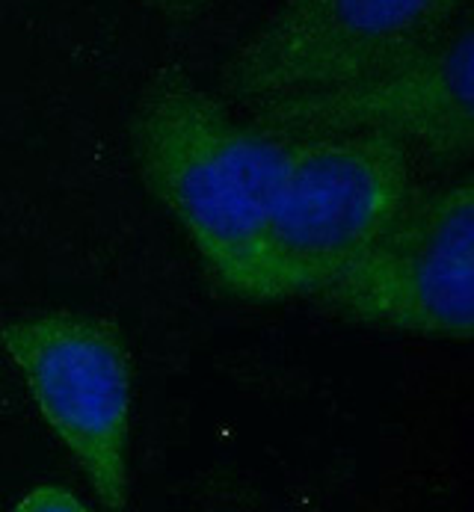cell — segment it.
<instances>
[{"label":"cell","instance_id":"6da1fadb","mask_svg":"<svg viewBox=\"0 0 474 512\" xmlns=\"http://www.w3.org/2000/svg\"><path fill=\"white\" fill-rule=\"evenodd\" d=\"M128 131L149 193L208 276L240 296L285 175L288 140L240 122L223 98L175 69L146 83Z\"/></svg>","mask_w":474,"mask_h":512},{"label":"cell","instance_id":"7a4b0ae2","mask_svg":"<svg viewBox=\"0 0 474 512\" xmlns=\"http://www.w3.org/2000/svg\"><path fill=\"white\" fill-rule=\"evenodd\" d=\"M409 196V151L392 137L288 140L285 175L240 299L279 302L326 291L380 240Z\"/></svg>","mask_w":474,"mask_h":512},{"label":"cell","instance_id":"3957f363","mask_svg":"<svg viewBox=\"0 0 474 512\" xmlns=\"http://www.w3.org/2000/svg\"><path fill=\"white\" fill-rule=\"evenodd\" d=\"M0 350L95 501L104 510H125L134 365L122 329L72 308L30 311L0 323Z\"/></svg>","mask_w":474,"mask_h":512},{"label":"cell","instance_id":"277c9868","mask_svg":"<svg viewBox=\"0 0 474 512\" xmlns=\"http://www.w3.org/2000/svg\"><path fill=\"white\" fill-rule=\"evenodd\" d=\"M267 134H380L442 160L474 151V27L463 12L418 51L341 83L243 104Z\"/></svg>","mask_w":474,"mask_h":512},{"label":"cell","instance_id":"5b68a950","mask_svg":"<svg viewBox=\"0 0 474 512\" xmlns=\"http://www.w3.org/2000/svg\"><path fill=\"white\" fill-rule=\"evenodd\" d=\"M315 299L353 323L383 332L472 341V178L412 193L380 240Z\"/></svg>","mask_w":474,"mask_h":512},{"label":"cell","instance_id":"8992f818","mask_svg":"<svg viewBox=\"0 0 474 512\" xmlns=\"http://www.w3.org/2000/svg\"><path fill=\"white\" fill-rule=\"evenodd\" d=\"M469 0H285L220 69L237 104L380 69L442 36Z\"/></svg>","mask_w":474,"mask_h":512},{"label":"cell","instance_id":"52a82bcc","mask_svg":"<svg viewBox=\"0 0 474 512\" xmlns=\"http://www.w3.org/2000/svg\"><path fill=\"white\" fill-rule=\"evenodd\" d=\"M18 510H83V504L63 483H39L21 495Z\"/></svg>","mask_w":474,"mask_h":512},{"label":"cell","instance_id":"ba28073f","mask_svg":"<svg viewBox=\"0 0 474 512\" xmlns=\"http://www.w3.org/2000/svg\"><path fill=\"white\" fill-rule=\"evenodd\" d=\"M143 9L155 12L160 18H169V21H190L196 18L211 0H137Z\"/></svg>","mask_w":474,"mask_h":512}]
</instances>
